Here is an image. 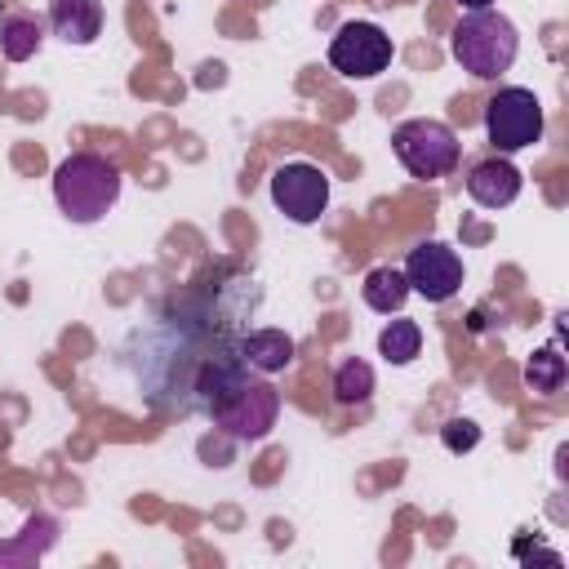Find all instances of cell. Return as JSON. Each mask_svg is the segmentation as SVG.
<instances>
[{
  "mask_svg": "<svg viewBox=\"0 0 569 569\" xmlns=\"http://www.w3.org/2000/svg\"><path fill=\"white\" fill-rule=\"evenodd\" d=\"M196 391L213 427H222L236 440H262L280 418V391L253 369H244L236 356L204 360L196 373Z\"/></svg>",
  "mask_w": 569,
  "mask_h": 569,
  "instance_id": "1",
  "label": "cell"
},
{
  "mask_svg": "<svg viewBox=\"0 0 569 569\" xmlns=\"http://www.w3.org/2000/svg\"><path fill=\"white\" fill-rule=\"evenodd\" d=\"M53 200L71 222H98L120 200V169L98 151H76L53 169Z\"/></svg>",
  "mask_w": 569,
  "mask_h": 569,
  "instance_id": "2",
  "label": "cell"
},
{
  "mask_svg": "<svg viewBox=\"0 0 569 569\" xmlns=\"http://www.w3.org/2000/svg\"><path fill=\"white\" fill-rule=\"evenodd\" d=\"M449 49L458 67L471 71L476 80H498L502 71H511L520 53V36H516V22L502 18L498 9H467V18L449 36Z\"/></svg>",
  "mask_w": 569,
  "mask_h": 569,
  "instance_id": "3",
  "label": "cell"
},
{
  "mask_svg": "<svg viewBox=\"0 0 569 569\" xmlns=\"http://www.w3.org/2000/svg\"><path fill=\"white\" fill-rule=\"evenodd\" d=\"M391 151L396 160L413 173V178H445L458 169V156H462V142L458 133L445 124V120H427V116H413L405 124L391 129Z\"/></svg>",
  "mask_w": 569,
  "mask_h": 569,
  "instance_id": "4",
  "label": "cell"
},
{
  "mask_svg": "<svg viewBox=\"0 0 569 569\" xmlns=\"http://www.w3.org/2000/svg\"><path fill=\"white\" fill-rule=\"evenodd\" d=\"M485 133L493 142L498 156L533 147L542 138V102L533 98V89L507 84L485 102Z\"/></svg>",
  "mask_w": 569,
  "mask_h": 569,
  "instance_id": "5",
  "label": "cell"
},
{
  "mask_svg": "<svg viewBox=\"0 0 569 569\" xmlns=\"http://www.w3.org/2000/svg\"><path fill=\"white\" fill-rule=\"evenodd\" d=\"M391 36L378 22H342L338 36L329 40V67L347 80H373L378 71L391 67Z\"/></svg>",
  "mask_w": 569,
  "mask_h": 569,
  "instance_id": "6",
  "label": "cell"
},
{
  "mask_svg": "<svg viewBox=\"0 0 569 569\" xmlns=\"http://www.w3.org/2000/svg\"><path fill=\"white\" fill-rule=\"evenodd\" d=\"M271 204L289 218V222H316L329 204V173L320 164L307 160H289L271 173Z\"/></svg>",
  "mask_w": 569,
  "mask_h": 569,
  "instance_id": "7",
  "label": "cell"
},
{
  "mask_svg": "<svg viewBox=\"0 0 569 569\" xmlns=\"http://www.w3.org/2000/svg\"><path fill=\"white\" fill-rule=\"evenodd\" d=\"M400 271L409 280V293H422L427 302H445V298H453L462 289V258L440 240L413 244Z\"/></svg>",
  "mask_w": 569,
  "mask_h": 569,
  "instance_id": "8",
  "label": "cell"
},
{
  "mask_svg": "<svg viewBox=\"0 0 569 569\" xmlns=\"http://www.w3.org/2000/svg\"><path fill=\"white\" fill-rule=\"evenodd\" d=\"M520 169L511 164V160H502V156H489V160H480V164H471V173H467V196L480 204V209H507L516 196H520Z\"/></svg>",
  "mask_w": 569,
  "mask_h": 569,
  "instance_id": "9",
  "label": "cell"
},
{
  "mask_svg": "<svg viewBox=\"0 0 569 569\" xmlns=\"http://www.w3.org/2000/svg\"><path fill=\"white\" fill-rule=\"evenodd\" d=\"M236 360L253 373H280L293 365V338L284 329H253L236 342Z\"/></svg>",
  "mask_w": 569,
  "mask_h": 569,
  "instance_id": "10",
  "label": "cell"
},
{
  "mask_svg": "<svg viewBox=\"0 0 569 569\" xmlns=\"http://www.w3.org/2000/svg\"><path fill=\"white\" fill-rule=\"evenodd\" d=\"M49 27L67 44H93L102 36V4L98 0H53Z\"/></svg>",
  "mask_w": 569,
  "mask_h": 569,
  "instance_id": "11",
  "label": "cell"
},
{
  "mask_svg": "<svg viewBox=\"0 0 569 569\" xmlns=\"http://www.w3.org/2000/svg\"><path fill=\"white\" fill-rule=\"evenodd\" d=\"M360 293H365V302H369L373 311L391 316V311L405 307V298H409V280H405L400 267H373V271L365 276V284H360Z\"/></svg>",
  "mask_w": 569,
  "mask_h": 569,
  "instance_id": "12",
  "label": "cell"
},
{
  "mask_svg": "<svg viewBox=\"0 0 569 569\" xmlns=\"http://www.w3.org/2000/svg\"><path fill=\"white\" fill-rule=\"evenodd\" d=\"M40 22L36 18H27V13H9V18H0V53L9 58V62H27V58H36L40 53Z\"/></svg>",
  "mask_w": 569,
  "mask_h": 569,
  "instance_id": "13",
  "label": "cell"
},
{
  "mask_svg": "<svg viewBox=\"0 0 569 569\" xmlns=\"http://www.w3.org/2000/svg\"><path fill=\"white\" fill-rule=\"evenodd\" d=\"M418 351H422V329H418V320H391V325L378 333V356H382L387 365H409Z\"/></svg>",
  "mask_w": 569,
  "mask_h": 569,
  "instance_id": "14",
  "label": "cell"
},
{
  "mask_svg": "<svg viewBox=\"0 0 569 569\" xmlns=\"http://www.w3.org/2000/svg\"><path fill=\"white\" fill-rule=\"evenodd\" d=\"M373 396V365L369 360H342L333 373V400L338 405H365Z\"/></svg>",
  "mask_w": 569,
  "mask_h": 569,
  "instance_id": "15",
  "label": "cell"
},
{
  "mask_svg": "<svg viewBox=\"0 0 569 569\" xmlns=\"http://www.w3.org/2000/svg\"><path fill=\"white\" fill-rule=\"evenodd\" d=\"M525 382H529V391H538V396H551V391L565 387V356L556 351V342H551V347H538V351L529 356Z\"/></svg>",
  "mask_w": 569,
  "mask_h": 569,
  "instance_id": "16",
  "label": "cell"
},
{
  "mask_svg": "<svg viewBox=\"0 0 569 569\" xmlns=\"http://www.w3.org/2000/svg\"><path fill=\"white\" fill-rule=\"evenodd\" d=\"M440 440H445L449 453H467V449L480 445V427H476L471 418H449V422L440 427Z\"/></svg>",
  "mask_w": 569,
  "mask_h": 569,
  "instance_id": "17",
  "label": "cell"
},
{
  "mask_svg": "<svg viewBox=\"0 0 569 569\" xmlns=\"http://www.w3.org/2000/svg\"><path fill=\"white\" fill-rule=\"evenodd\" d=\"M462 9H493V0H458Z\"/></svg>",
  "mask_w": 569,
  "mask_h": 569,
  "instance_id": "18",
  "label": "cell"
},
{
  "mask_svg": "<svg viewBox=\"0 0 569 569\" xmlns=\"http://www.w3.org/2000/svg\"><path fill=\"white\" fill-rule=\"evenodd\" d=\"M0 9H4V0H0Z\"/></svg>",
  "mask_w": 569,
  "mask_h": 569,
  "instance_id": "19",
  "label": "cell"
}]
</instances>
